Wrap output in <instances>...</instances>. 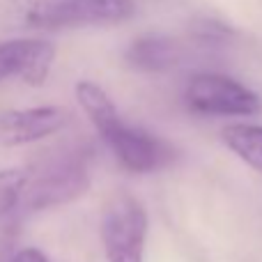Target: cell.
<instances>
[{
  "label": "cell",
  "instance_id": "9c48e42d",
  "mask_svg": "<svg viewBox=\"0 0 262 262\" xmlns=\"http://www.w3.org/2000/svg\"><path fill=\"white\" fill-rule=\"evenodd\" d=\"M221 140L246 166L262 172V127L260 124H230L221 131Z\"/></svg>",
  "mask_w": 262,
  "mask_h": 262
},
{
  "label": "cell",
  "instance_id": "6da1fadb",
  "mask_svg": "<svg viewBox=\"0 0 262 262\" xmlns=\"http://www.w3.org/2000/svg\"><path fill=\"white\" fill-rule=\"evenodd\" d=\"M76 101L90 118L101 143L108 145L120 166L127 168L129 172H138V175L157 172L177 159L175 147L168 140L157 138L149 131L138 129L127 120H122L118 106L113 104V99L106 95L101 85L92 81H78Z\"/></svg>",
  "mask_w": 262,
  "mask_h": 262
},
{
  "label": "cell",
  "instance_id": "7a4b0ae2",
  "mask_svg": "<svg viewBox=\"0 0 262 262\" xmlns=\"http://www.w3.org/2000/svg\"><path fill=\"white\" fill-rule=\"evenodd\" d=\"M134 0H0V32H58L118 26Z\"/></svg>",
  "mask_w": 262,
  "mask_h": 262
},
{
  "label": "cell",
  "instance_id": "3957f363",
  "mask_svg": "<svg viewBox=\"0 0 262 262\" xmlns=\"http://www.w3.org/2000/svg\"><path fill=\"white\" fill-rule=\"evenodd\" d=\"M92 145L88 140H62L37 154L26 166L28 186L23 212L60 207L81 198L90 189Z\"/></svg>",
  "mask_w": 262,
  "mask_h": 262
},
{
  "label": "cell",
  "instance_id": "ba28073f",
  "mask_svg": "<svg viewBox=\"0 0 262 262\" xmlns=\"http://www.w3.org/2000/svg\"><path fill=\"white\" fill-rule=\"evenodd\" d=\"M182 58L177 39L168 35H145L131 41L127 49V62L138 72H170Z\"/></svg>",
  "mask_w": 262,
  "mask_h": 262
},
{
  "label": "cell",
  "instance_id": "52a82bcc",
  "mask_svg": "<svg viewBox=\"0 0 262 262\" xmlns=\"http://www.w3.org/2000/svg\"><path fill=\"white\" fill-rule=\"evenodd\" d=\"M67 127V113L58 106L14 108L0 113V143L26 145L37 143Z\"/></svg>",
  "mask_w": 262,
  "mask_h": 262
},
{
  "label": "cell",
  "instance_id": "8992f818",
  "mask_svg": "<svg viewBox=\"0 0 262 262\" xmlns=\"http://www.w3.org/2000/svg\"><path fill=\"white\" fill-rule=\"evenodd\" d=\"M55 60L51 41L39 37H14L0 41V83L18 78L28 85H41Z\"/></svg>",
  "mask_w": 262,
  "mask_h": 262
},
{
  "label": "cell",
  "instance_id": "277c9868",
  "mask_svg": "<svg viewBox=\"0 0 262 262\" xmlns=\"http://www.w3.org/2000/svg\"><path fill=\"white\" fill-rule=\"evenodd\" d=\"M149 219L145 205L136 195H113L106 203L99 223L106 262H143Z\"/></svg>",
  "mask_w": 262,
  "mask_h": 262
},
{
  "label": "cell",
  "instance_id": "7c38bea8",
  "mask_svg": "<svg viewBox=\"0 0 262 262\" xmlns=\"http://www.w3.org/2000/svg\"><path fill=\"white\" fill-rule=\"evenodd\" d=\"M12 262H51V260L39 249H18V253L14 255Z\"/></svg>",
  "mask_w": 262,
  "mask_h": 262
},
{
  "label": "cell",
  "instance_id": "30bf717a",
  "mask_svg": "<svg viewBox=\"0 0 262 262\" xmlns=\"http://www.w3.org/2000/svg\"><path fill=\"white\" fill-rule=\"evenodd\" d=\"M26 186H28L26 168H3L0 170V214L21 209Z\"/></svg>",
  "mask_w": 262,
  "mask_h": 262
},
{
  "label": "cell",
  "instance_id": "5b68a950",
  "mask_svg": "<svg viewBox=\"0 0 262 262\" xmlns=\"http://www.w3.org/2000/svg\"><path fill=\"white\" fill-rule=\"evenodd\" d=\"M184 104L200 115H230L246 118L262 111V99L251 88L226 74L203 72L189 78L184 88Z\"/></svg>",
  "mask_w": 262,
  "mask_h": 262
},
{
  "label": "cell",
  "instance_id": "8fae6325",
  "mask_svg": "<svg viewBox=\"0 0 262 262\" xmlns=\"http://www.w3.org/2000/svg\"><path fill=\"white\" fill-rule=\"evenodd\" d=\"M23 230V212H3L0 214V262H12L18 253L16 244Z\"/></svg>",
  "mask_w": 262,
  "mask_h": 262
}]
</instances>
